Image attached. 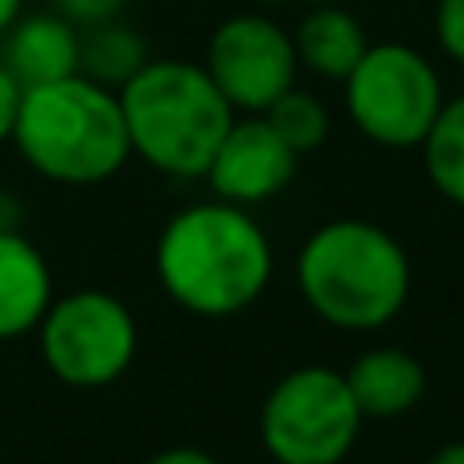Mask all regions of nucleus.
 Masks as SVG:
<instances>
[{
	"label": "nucleus",
	"mask_w": 464,
	"mask_h": 464,
	"mask_svg": "<svg viewBox=\"0 0 464 464\" xmlns=\"http://www.w3.org/2000/svg\"><path fill=\"white\" fill-rule=\"evenodd\" d=\"M431 34L436 45L464 66V0H436V13H431Z\"/></svg>",
	"instance_id": "obj_17"
},
{
	"label": "nucleus",
	"mask_w": 464,
	"mask_h": 464,
	"mask_svg": "<svg viewBox=\"0 0 464 464\" xmlns=\"http://www.w3.org/2000/svg\"><path fill=\"white\" fill-rule=\"evenodd\" d=\"M345 374L321 362L276 378L259 407V444L276 464H342L362 436Z\"/></svg>",
	"instance_id": "obj_6"
},
{
	"label": "nucleus",
	"mask_w": 464,
	"mask_h": 464,
	"mask_svg": "<svg viewBox=\"0 0 464 464\" xmlns=\"http://www.w3.org/2000/svg\"><path fill=\"white\" fill-rule=\"evenodd\" d=\"M206 74L235 115H263L288 87H296L300 62L292 34L267 13H235L210 34Z\"/></svg>",
	"instance_id": "obj_8"
},
{
	"label": "nucleus",
	"mask_w": 464,
	"mask_h": 464,
	"mask_svg": "<svg viewBox=\"0 0 464 464\" xmlns=\"http://www.w3.org/2000/svg\"><path fill=\"white\" fill-rule=\"evenodd\" d=\"M149 45L131 25H123L120 17L103 21V25H87L82 29V45H79V71L87 79L103 82V87L120 91L131 74L149 62Z\"/></svg>",
	"instance_id": "obj_14"
},
{
	"label": "nucleus",
	"mask_w": 464,
	"mask_h": 464,
	"mask_svg": "<svg viewBox=\"0 0 464 464\" xmlns=\"http://www.w3.org/2000/svg\"><path fill=\"white\" fill-rule=\"evenodd\" d=\"M423 173L444 202L464 210V95L444 99L431 131L420 144Z\"/></svg>",
	"instance_id": "obj_15"
},
{
	"label": "nucleus",
	"mask_w": 464,
	"mask_h": 464,
	"mask_svg": "<svg viewBox=\"0 0 464 464\" xmlns=\"http://www.w3.org/2000/svg\"><path fill=\"white\" fill-rule=\"evenodd\" d=\"M296 288L329 329L374 334L411 300V255L378 222H321L296 251Z\"/></svg>",
	"instance_id": "obj_2"
},
{
	"label": "nucleus",
	"mask_w": 464,
	"mask_h": 464,
	"mask_svg": "<svg viewBox=\"0 0 464 464\" xmlns=\"http://www.w3.org/2000/svg\"><path fill=\"white\" fill-rule=\"evenodd\" d=\"M21 13H25V0H0V37L9 34Z\"/></svg>",
	"instance_id": "obj_23"
},
{
	"label": "nucleus",
	"mask_w": 464,
	"mask_h": 464,
	"mask_svg": "<svg viewBox=\"0 0 464 464\" xmlns=\"http://www.w3.org/2000/svg\"><path fill=\"white\" fill-rule=\"evenodd\" d=\"M296 169L300 157L280 140V131L263 115H235L202 181L210 185L214 198L251 210V206L280 198L296 181Z\"/></svg>",
	"instance_id": "obj_9"
},
{
	"label": "nucleus",
	"mask_w": 464,
	"mask_h": 464,
	"mask_svg": "<svg viewBox=\"0 0 464 464\" xmlns=\"http://www.w3.org/2000/svg\"><path fill=\"white\" fill-rule=\"evenodd\" d=\"M152 272L181 313L202 321H230L263 300L276 276L267 230L246 206L193 202L160 227Z\"/></svg>",
	"instance_id": "obj_1"
},
{
	"label": "nucleus",
	"mask_w": 464,
	"mask_h": 464,
	"mask_svg": "<svg viewBox=\"0 0 464 464\" xmlns=\"http://www.w3.org/2000/svg\"><path fill=\"white\" fill-rule=\"evenodd\" d=\"M9 144L37 177L71 189L111 181L131 160L120 95L82 71L25 87Z\"/></svg>",
	"instance_id": "obj_3"
},
{
	"label": "nucleus",
	"mask_w": 464,
	"mask_h": 464,
	"mask_svg": "<svg viewBox=\"0 0 464 464\" xmlns=\"http://www.w3.org/2000/svg\"><path fill=\"white\" fill-rule=\"evenodd\" d=\"M50 5H53V13H62V17L74 21L79 29L115 21V17H123V9H128V0H50Z\"/></svg>",
	"instance_id": "obj_18"
},
{
	"label": "nucleus",
	"mask_w": 464,
	"mask_h": 464,
	"mask_svg": "<svg viewBox=\"0 0 464 464\" xmlns=\"http://www.w3.org/2000/svg\"><path fill=\"white\" fill-rule=\"evenodd\" d=\"M0 230H25V206L13 189H0Z\"/></svg>",
	"instance_id": "obj_21"
},
{
	"label": "nucleus",
	"mask_w": 464,
	"mask_h": 464,
	"mask_svg": "<svg viewBox=\"0 0 464 464\" xmlns=\"http://www.w3.org/2000/svg\"><path fill=\"white\" fill-rule=\"evenodd\" d=\"M82 29L62 13H21L13 29L0 37V66L21 87H42L79 74Z\"/></svg>",
	"instance_id": "obj_10"
},
{
	"label": "nucleus",
	"mask_w": 464,
	"mask_h": 464,
	"mask_svg": "<svg viewBox=\"0 0 464 464\" xmlns=\"http://www.w3.org/2000/svg\"><path fill=\"white\" fill-rule=\"evenodd\" d=\"M428 464H464V440H452V444H440L436 452L428 456Z\"/></svg>",
	"instance_id": "obj_22"
},
{
	"label": "nucleus",
	"mask_w": 464,
	"mask_h": 464,
	"mask_svg": "<svg viewBox=\"0 0 464 464\" xmlns=\"http://www.w3.org/2000/svg\"><path fill=\"white\" fill-rule=\"evenodd\" d=\"M115 95L131 157L173 181H202L214 149L235 123V107L202 62L189 58H149Z\"/></svg>",
	"instance_id": "obj_4"
},
{
	"label": "nucleus",
	"mask_w": 464,
	"mask_h": 464,
	"mask_svg": "<svg viewBox=\"0 0 464 464\" xmlns=\"http://www.w3.org/2000/svg\"><path fill=\"white\" fill-rule=\"evenodd\" d=\"M34 334L45 370L74 391L120 382L140 353L136 313L103 288H74L53 296Z\"/></svg>",
	"instance_id": "obj_7"
},
{
	"label": "nucleus",
	"mask_w": 464,
	"mask_h": 464,
	"mask_svg": "<svg viewBox=\"0 0 464 464\" xmlns=\"http://www.w3.org/2000/svg\"><path fill=\"white\" fill-rule=\"evenodd\" d=\"M263 120L280 131V140L288 144L296 157L316 152L324 140H329V128H334L324 99L313 95V91H304V87H288L267 111H263Z\"/></svg>",
	"instance_id": "obj_16"
},
{
	"label": "nucleus",
	"mask_w": 464,
	"mask_h": 464,
	"mask_svg": "<svg viewBox=\"0 0 464 464\" xmlns=\"http://www.w3.org/2000/svg\"><path fill=\"white\" fill-rule=\"evenodd\" d=\"M144 464H222L218 456H210L206 448H189V444H177V448H160L157 456H149Z\"/></svg>",
	"instance_id": "obj_20"
},
{
	"label": "nucleus",
	"mask_w": 464,
	"mask_h": 464,
	"mask_svg": "<svg viewBox=\"0 0 464 464\" xmlns=\"http://www.w3.org/2000/svg\"><path fill=\"white\" fill-rule=\"evenodd\" d=\"M342 374L362 420H403L428 394L423 362L411 350H399V345H370Z\"/></svg>",
	"instance_id": "obj_11"
},
{
	"label": "nucleus",
	"mask_w": 464,
	"mask_h": 464,
	"mask_svg": "<svg viewBox=\"0 0 464 464\" xmlns=\"http://www.w3.org/2000/svg\"><path fill=\"white\" fill-rule=\"evenodd\" d=\"M21 95H25V87H21V82L0 66V144L13 140V123H17Z\"/></svg>",
	"instance_id": "obj_19"
},
{
	"label": "nucleus",
	"mask_w": 464,
	"mask_h": 464,
	"mask_svg": "<svg viewBox=\"0 0 464 464\" xmlns=\"http://www.w3.org/2000/svg\"><path fill=\"white\" fill-rule=\"evenodd\" d=\"M300 5H329V0H300Z\"/></svg>",
	"instance_id": "obj_24"
},
{
	"label": "nucleus",
	"mask_w": 464,
	"mask_h": 464,
	"mask_svg": "<svg viewBox=\"0 0 464 464\" xmlns=\"http://www.w3.org/2000/svg\"><path fill=\"white\" fill-rule=\"evenodd\" d=\"M345 115L370 144L411 152L444 107V82L423 50L407 42H370L342 82Z\"/></svg>",
	"instance_id": "obj_5"
},
{
	"label": "nucleus",
	"mask_w": 464,
	"mask_h": 464,
	"mask_svg": "<svg viewBox=\"0 0 464 464\" xmlns=\"http://www.w3.org/2000/svg\"><path fill=\"white\" fill-rule=\"evenodd\" d=\"M292 45H296L300 71L324 82H345V74L366 53L370 37L350 9L329 0V5H308V13L292 29Z\"/></svg>",
	"instance_id": "obj_13"
},
{
	"label": "nucleus",
	"mask_w": 464,
	"mask_h": 464,
	"mask_svg": "<svg viewBox=\"0 0 464 464\" xmlns=\"http://www.w3.org/2000/svg\"><path fill=\"white\" fill-rule=\"evenodd\" d=\"M53 296V272L42 246L25 230H0V342L34 334Z\"/></svg>",
	"instance_id": "obj_12"
}]
</instances>
